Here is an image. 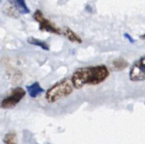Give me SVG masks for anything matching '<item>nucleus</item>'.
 Here are the masks:
<instances>
[{
    "mask_svg": "<svg viewBox=\"0 0 145 144\" xmlns=\"http://www.w3.org/2000/svg\"><path fill=\"white\" fill-rule=\"evenodd\" d=\"M110 75L108 68L104 64L78 68L71 77L74 89H81L86 85L94 86L105 82Z\"/></svg>",
    "mask_w": 145,
    "mask_h": 144,
    "instance_id": "1",
    "label": "nucleus"
},
{
    "mask_svg": "<svg viewBox=\"0 0 145 144\" xmlns=\"http://www.w3.org/2000/svg\"><path fill=\"white\" fill-rule=\"evenodd\" d=\"M74 89L71 78L62 79L52 87H50L45 93V100L49 103H55L65 97L70 95Z\"/></svg>",
    "mask_w": 145,
    "mask_h": 144,
    "instance_id": "2",
    "label": "nucleus"
},
{
    "mask_svg": "<svg viewBox=\"0 0 145 144\" xmlns=\"http://www.w3.org/2000/svg\"><path fill=\"white\" fill-rule=\"evenodd\" d=\"M129 79L135 83L145 81V56L141 57L131 64L129 71Z\"/></svg>",
    "mask_w": 145,
    "mask_h": 144,
    "instance_id": "3",
    "label": "nucleus"
},
{
    "mask_svg": "<svg viewBox=\"0 0 145 144\" xmlns=\"http://www.w3.org/2000/svg\"><path fill=\"white\" fill-rule=\"evenodd\" d=\"M26 95V92L22 88H16L10 94L0 102V107L3 109H10L15 107Z\"/></svg>",
    "mask_w": 145,
    "mask_h": 144,
    "instance_id": "4",
    "label": "nucleus"
},
{
    "mask_svg": "<svg viewBox=\"0 0 145 144\" xmlns=\"http://www.w3.org/2000/svg\"><path fill=\"white\" fill-rule=\"evenodd\" d=\"M33 19L39 22V29L41 31H46L49 33L56 34H61V30L55 26L50 20L46 19L44 17V14L41 11L37 10L33 14Z\"/></svg>",
    "mask_w": 145,
    "mask_h": 144,
    "instance_id": "5",
    "label": "nucleus"
},
{
    "mask_svg": "<svg viewBox=\"0 0 145 144\" xmlns=\"http://www.w3.org/2000/svg\"><path fill=\"white\" fill-rule=\"evenodd\" d=\"M11 5L21 14H28L30 12L28 7L27 6L25 0H9Z\"/></svg>",
    "mask_w": 145,
    "mask_h": 144,
    "instance_id": "6",
    "label": "nucleus"
},
{
    "mask_svg": "<svg viewBox=\"0 0 145 144\" xmlns=\"http://www.w3.org/2000/svg\"><path fill=\"white\" fill-rule=\"evenodd\" d=\"M61 34L71 42L74 43H82V39L76 34L72 31L69 28H64L61 31Z\"/></svg>",
    "mask_w": 145,
    "mask_h": 144,
    "instance_id": "7",
    "label": "nucleus"
},
{
    "mask_svg": "<svg viewBox=\"0 0 145 144\" xmlns=\"http://www.w3.org/2000/svg\"><path fill=\"white\" fill-rule=\"evenodd\" d=\"M27 90L30 95V97L32 98H36L37 96H39L40 94L44 93V89L40 86V84L39 83H34L29 86L27 87Z\"/></svg>",
    "mask_w": 145,
    "mask_h": 144,
    "instance_id": "8",
    "label": "nucleus"
},
{
    "mask_svg": "<svg viewBox=\"0 0 145 144\" xmlns=\"http://www.w3.org/2000/svg\"><path fill=\"white\" fill-rule=\"evenodd\" d=\"M129 66V63L122 57L116 58L112 62V67L116 71H121L125 69H126Z\"/></svg>",
    "mask_w": 145,
    "mask_h": 144,
    "instance_id": "9",
    "label": "nucleus"
},
{
    "mask_svg": "<svg viewBox=\"0 0 145 144\" xmlns=\"http://www.w3.org/2000/svg\"><path fill=\"white\" fill-rule=\"evenodd\" d=\"M27 42H28L29 44H31V45L39 46V47L42 48L43 50H45V51H49V50H50L49 45H48L45 41L40 40H39V39H36V38H33V37H30V38L27 39Z\"/></svg>",
    "mask_w": 145,
    "mask_h": 144,
    "instance_id": "10",
    "label": "nucleus"
},
{
    "mask_svg": "<svg viewBox=\"0 0 145 144\" xmlns=\"http://www.w3.org/2000/svg\"><path fill=\"white\" fill-rule=\"evenodd\" d=\"M5 144H17V136L14 131L8 132L4 137Z\"/></svg>",
    "mask_w": 145,
    "mask_h": 144,
    "instance_id": "11",
    "label": "nucleus"
},
{
    "mask_svg": "<svg viewBox=\"0 0 145 144\" xmlns=\"http://www.w3.org/2000/svg\"><path fill=\"white\" fill-rule=\"evenodd\" d=\"M124 36L128 40V41H129V42H131V43H134V42H135V40H134L131 35H129L128 34H126V33H125V34H124Z\"/></svg>",
    "mask_w": 145,
    "mask_h": 144,
    "instance_id": "12",
    "label": "nucleus"
},
{
    "mask_svg": "<svg viewBox=\"0 0 145 144\" xmlns=\"http://www.w3.org/2000/svg\"><path fill=\"white\" fill-rule=\"evenodd\" d=\"M140 38H141V39H145V34L141 35V36H140Z\"/></svg>",
    "mask_w": 145,
    "mask_h": 144,
    "instance_id": "13",
    "label": "nucleus"
},
{
    "mask_svg": "<svg viewBox=\"0 0 145 144\" xmlns=\"http://www.w3.org/2000/svg\"><path fill=\"white\" fill-rule=\"evenodd\" d=\"M1 1H2V0H0V4H1Z\"/></svg>",
    "mask_w": 145,
    "mask_h": 144,
    "instance_id": "14",
    "label": "nucleus"
}]
</instances>
